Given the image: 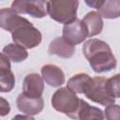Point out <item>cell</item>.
I'll use <instances>...</instances> for the list:
<instances>
[{
    "label": "cell",
    "instance_id": "cell-12",
    "mask_svg": "<svg viewBox=\"0 0 120 120\" xmlns=\"http://www.w3.org/2000/svg\"><path fill=\"white\" fill-rule=\"evenodd\" d=\"M15 85V76L10 69L9 59L1 53L0 60V91L3 93L10 92Z\"/></svg>",
    "mask_w": 120,
    "mask_h": 120
},
{
    "label": "cell",
    "instance_id": "cell-4",
    "mask_svg": "<svg viewBox=\"0 0 120 120\" xmlns=\"http://www.w3.org/2000/svg\"><path fill=\"white\" fill-rule=\"evenodd\" d=\"M11 38L14 43L25 49H33L38 46L42 40V35L40 31L36 28L29 21L15 29L11 33Z\"/></svg>",
    "mask_w": 120,
    "mask_h": 120
},
{
    "label": "cell",
    "instance_id": "cell-13",
    "mask_svg": "<svg viewBox=\"0 0 120 120\" xmlns=\"http://www.w3.org/2000/svg\"><path fill=\"white\" fill-rule=\"evenodd\" d=\"M41 76L43 81L48 85L52 87H59L66 81L63 70L59 67L52 64H47L41 68Z\"/></svg>",
    "mask_w": 120,
    "mask_h": 120
},
{
    "label": "cell",
    "instance_id": "cell-20",
    "mask_svg": "<svg viewBox=\"0 0 120 120\" xmlns=\"http://www.w3.org/2000/svg\"><path fill=\"white\" fill-rule=\"evenodd\" d=\"M106 120H120V106L116 104H111L105 108Z\"/></svg>",
    "mask_w": 120,
    "mask_h": 120
},
{
    "label": "cell",
    "instance_id": "cell-18",
    "mask_svg": "<svg viewBox=\"0 0 120 120\" xmlns=\"http://www.w3.org/2000/svg\"><path fill=\"white\" fill-rule=\"evenodd\" d=\"M2 53L5 54L9 61L14 63H20L24 61L28 57V52L25 48L16 44V43H9L3 48Z\"/></svg>",
    "mask_w": 120,
    "mask_h": 120
},
{
    "label": "cell",
    "instance_id": "cell-15",
    "mask_svg": "<svg viewBox=\"0 0 120 120\" xmlns=\"http://www.w3.org/2000/svg\"><path fill=\"white\" fill-rule=\"evenodd\" d=\"M48 52L62 58H70L75 52V46L67 42L63 37H57L49 45Z\"/></svg>",
    "mask_w": 120,
    "mask_h": 120
},
{
    "label": "cell",
    "instance_id": "cell-10",
    "mask_svg": "<svg viewBox=\"0 0 120 120\" xmlns=\"http://www.w3.org/2000/svg\"><path fill=\"white\" fill-rule=\"evenodd\" d=\"M44 90V81L38 73L26 75L22 82V93L31 98H41Z\"/></svg>",
    "mask_w": 120,
    "mask_h": 120
},
{
    "label": "cell",
    "instance_id": "cell-11",
    "mask_svg": "<svg viewBox=\"0 0 120 120\" xmlns=\"http://www.w3.org/2000/svg\"><path fill=\"white\" fill-rule=\"evenodd\" d=\"M28 20L20 16L14 9L1 8L0 10V26L6 31L12 33L19 26L26 22Z\"/></svg>",
    "mask_w": 120,
    "mask_h": 120
},
{
    "label": "cell",
    "instance_id": "cell-6",
    "mask_svg": "<svg viewBox=\"0 0 120 120\" xmlns=\"http://www.w3.org/2000/svg\"><path fill=\"white\" fill-rule=\"evenodd\" d=\"M11 8L17 13L28 14L33 18L40 19L47 15V1L15 0L11 4Z\"/></svg>",
    "mask_w": 120,
    "mask_h": 120
},
{
    "label": "cell",
    "instance_id": "cell-1",
    "mask_svg": "<svg viewBox=\"0 0 120 120\" xmlns=\"http://www.w3.org/2000/svg\"><path fill=\"white\" fill-rule=\"evenodd\" d=\"M82 53L97 73L108 72L116 68L117 62L108 43L101 39L91 38L82 46Z\"/></svg>",
    "mask_w": 120,
    "mask_h": 120
},
{
    "label": "cell",
    "instance_id": "cell-17",
    "mask_svg": "<svg viewBox=\"0 0 120 120\" xmlns=\"http://www.w3.org/2000/svg\"><path fill=\"white\" fill-rule=\"evenodd\" d=\"M92 81H93V78H91L88 74L78 73L68 81L67 87L76 94H85Z\"/></svg>",
    "mask_w": 120,
    "mask_h": 120
},
{
    "label": "cell",
    "instance_id": "cell-2",
    "mask_svg": "<svg viewBox=\"0 0 120 120\" xmlns=\"http://www.w3.org/2000/svg\"><path fill=\"white\" fill-rule=\"evenodd\" d=\"M79 1L77 0H52L47 1V12L57 22L68 24L77 18Z\"/></svg>",
    "mask_w": 120,
    "mask_h": 120
},
{
    "label": "cell",
    "instance_id": "cell-8",
    "mask_svg": "<svg viewBox=\"0 0 120 120\" xmlns=\"http://www.w3.org/2000/svg\"><path fill=\"white\" fill-rule=\"evenodd\" d=\"M85 4L98 9L100 16L105 19H116L120 17V0H86Z\"/></svg>",
    "mask_w": 120,
    "mask_h": 120
},
{
    "label": "cell",
    "instance_id": "cell-19",
    "mask_svg": "<svg viewBox=\"0 0 120 120\" xmlns=\"http://www.w3.org/2000/svg\"><path fill=\"white\" fill-rule=\"evenodd\" d=\"M108 87L114 98H120V73L108 79Z\"/></svg>",
    "mask_w": 120,
    "mask_h": 120
},
{
    "label": "cell",
    "instance_id": "cell-16",
    "mask_svg": "<svg viewBox=\"0 0 120 120\" xmlns=\"http://www.w3.org/2000/svg\"><path fill=\"white\" fill-rule=\"evenodd\" d=\"M82 21L88 31L89 38L99 35L101 33L103 29V20L98 12L90 11L83 17Z\"/></svg>",
    "mask_w": 120,
    "mask_h": 120
},
{
    "label": "cell",
    "instance_id": "cell-9",
    "mask_svg": "<svg viewBox=\"0 0 120 120\" xmlns=\"http://www.w3.org/2000/svg\"><path fill=\"white\" fill-rule=\"evenodd\" d=\"M16 105L20 112L31 116L38 114L43 110L44 101L42 98H31L21 93L16 99Z\"/></svg>",
    "mask_w": 120,
    "mask_h": 120
},
{
    "label": "cell",
    "instance_id": "cell-22",
    "mask_svg": "<svg viewBox=\"0 0 120 120\" xmlns=\"http://www.w3.org/2000/svg\"><path fill=\"white\" fill-rule=\"evenodd\" d=\"M11 120H35L30 115H22V114H16Z\"/></svg>",
    "mask_w": 120,
    "mask_h": 120
},
{
    "label": "cell",
    "instance_id": "cell-7",
    "mask_svg": "<svg viewBox=\"0 0 120 120\" xmlns=\"http://www.w3.org/2000/svg\"><path fill=\"white\" fill-rule=\"evenodd\" d=\"M62 37L67 42L75 46L85 40L88 37V31L82 21L76 19L75 21L64 25Z\"/></svg>",
    "mask_w": 120,
    "mask_h": 120
},
{
    "label": "cell",
    "instance_id": "cell-21",
    "mask_svg": "<svg viewBox=\"0 0 120 120\" xmlns=\"http://www.w3.org/2000/svg\"><path fill=\"white\" fill-rule=\"evenodd\" d=\"M1 100V104H0V115L1 116H5L7 114L9 113L10 112V105L8 103V101H7L4 98H0Z\"/></svg>",
    "mask_w": 120,
    "mask_h": 120
},
{
    "label": "cell",
    "instance_id": "cell-5",
    "mask_svg": "<svg viewBox=\"0 0 120 120\" xmlns=\"http://www.w3.org/2000/svg\"><path fill=\"white\" fill-rule=\"evenodd\" d=\"M84 95L93 102L98 103L106 107L111 104H114L115 101V98L112 96L109 90L108 79L105 77H94L88 90L85 92Z\"/></svg>",
    "mask_w": 120,
    "mask_h": 120
},
{
    "label": "cell",
    "instance_id": "cell-14",
    "mask_svg": "<svg viewBox=\"0 0 120 120\" xmlns=\"http://www.w3.org/2000/svg\"><path fill=\"white\" fill-rule=\"evenodd\" d=\"M71 119L74 120H103L104 112L94 106H90L83 99L80 100L79 107Z\"/></svg>",
    "mask_w": 120,
    "mask_h": 120
},
{
    "label": "cell",
    "instance_id": "cell-3",
    "mask_svg": "<svg viewBox=\"0 0 120 120\" xmlns=\"http://www.w3.org/2000/svg\"><path fill=\"white\" fill-rule=\"evenodd\" d=\"M80 100L81 99L77 97L76 93L69 88L61 87L53 93L51 102L54 110L72 118L79 107Z\"/></svg>",
    "mask_w": 120,
    "mask_h": 120
}]
</instances>
